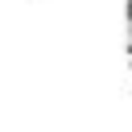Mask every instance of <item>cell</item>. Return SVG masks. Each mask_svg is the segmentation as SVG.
Wrapping results in <instances>:
<instances>
[{
  "mask_svg": "<svg viewBox=\"0 0 132 132\" xmlns=\"http://www.w3.org/2000/svg\"><path fill=\"white\" fill-rule=\"evenodd\" d=\"M124 50H128V70H132V0L124 4Z\"/></svg>",
  "mask_w": 132,
  "mask_h": 132,
  "instance_id": "obj_1",
  "label": "cell"
}]
</instances>
